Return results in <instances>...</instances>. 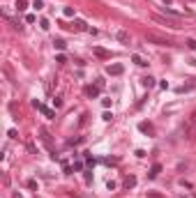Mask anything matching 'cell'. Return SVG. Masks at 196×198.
<instances>
[{
	"instance_id": "1",
	"label": "cell",
	"mask_w": 196,
	"mask_h": 198,
	"mask_svg": "<svg viewBox=\"0 0 196 198\" xmlns=\"http://www.w3.org/2000/svg\"><path fill=\"white\" fill-rule=\"evenodd\" d=\"M152 21H157V23H161V26H169V28H180V21L173 16H159V14H152Z\"/></svg>"
},
{
	"instance_id": "2",
	"label": "cell",
	"mask_w": 196,
	"mask_h": 198,
	"mask_svg": "<svg viewBox=\"0 0 196 198\" xmlns=\"http://www.w3.org/2000/svg\"><path fill=\"white\" fill-rule=\"evenodd\" d=\"M145 42L159 44V46H173V42H171V39H166V37H159V35H155V32H148V35H145Z\"/></svg>"
},
{
	"instance_id": "3",
	"label": "cell",
	"mask_w": 196,
	"mask_h": 198,
	"mask_svg": "<svg viewBox=\"0 0 196 198\" xmlns=\"http://www.w3.org/2000/svg\"><path fill=\"white\" fill-rule=\"evenodd\" d=\"M122 71H125V67H122L120 62H113V65H108V67H106V74H111V76H120Z\"/></svg>"
},
{
	"instance_id": "4",
	"label": "cell",
	"mask_w": 196,
	"mask_h": 198,
	"mask_svg": "<svg viewBox=\"0 0 196 198\" xmlns=\"http://www.w3.org/2000/svg\"><path fill=\"white\" fill-rule=\"evenodd\" d=\"M116 39L120 44H132V35L127 32V30H118V32H116Z\"/></svg>"
},
{
	"instance_id": "5",
	"label": "cell",
	"mask_w": 196,
	"mask_h": 198,
	"mask_svg": "<svg viewBox=\"0 0 196 198\" xmlns=\"http://www.w3.org/2000/svg\"><path fill=\"white\" fill-rule=\"evenodd\" d=\"M92 53H95L97 58H102V60H106V58H111V53H108L106 49H99V46H95V49H92Z\"/></svg>"
},
{
	"instance_id": "6",
	"label": "cell",
	"mask_w": 196,
	"mask_h": 198,
	"mask_svg": "<svg viewBox=\"0 0 196 198\" xmlns=\"http://www.w3.org/2000/svg\"><path fill=\"white\" fill-rule=\"evenodd\" d=\"M35 108H39V111L44 113L46 118H51V120H53V118H55V113L51 111V108H46V106H42V104H39V102H35Z\"/></svg>"
},
{
	"instance_id": "7",
	"label": "cell",
	"mask_w": 196,
	"mask_h": 198,
	"mask_svg": "<svg viewBox=\"0 0 196 198\" xmlns=\"http://www.w3.org/2000/svg\"><path fill=\"white\" fill-rule=\"evenodd\" d=\"M141 83H143L145 88H155V85H157V78H152V76H143V78H141Z\"/></svg>"
},
{
	"instance_id": "8",
	"label": "cell",
	"mask_w": 196,
	"mask_h": 198,
	"mask_svg": "<svg viewBox=\"0 0 196 198\" xmlns=\"http://www.w3.org/2000/svg\"><path fill=\"white\" fill-rule=\"evenodd\" d=\"M194 88H196V78H192L189 83H185L182 88H178V92H189V90H194Z\"/></svg>"
},
{
	"instance_id": "9",
	"label": "cell",
	"mask_w": 196,
	"mask_h": 198,
	"mask_svg": "<svg viewBox=\"0 0 196 198\" xmlns=\"http://www.w3.org/2000/svg\"><path fill=\"white\" fill-rule=\"evenodd\" d=\"M159 173H161V164H152L150 173H148V177H150V180H152V177H157Z\"/></svg>"
},
{
	"instance_id": "10",
	"label": "cell",
	"mask_w": 196,
	"mask_h": 198,
	"mask_svg": "<svg viewBox=\"0 0 196 198\" xmlns=\"http://www.w3.org/2000/svg\"><path fill=\"white\" fill-rule=\"evenodd\" d=\"M99 90H102L99 85H90V88H85V95H88V97H97Z\"/></svg>"
},
{
	"instance_id": "11",
	"label": "cell",
	"mask_w": 196,
	"mask_h": 198,
	"mask_svg": "<svg viewBox=\"0 0 196 198\" xmlns=\"http://www.w3.org/2000/svg\"><path fill=\"white\" fill-rule=\"evenodd\" d=\"M132 62H134V65H139V67H145V65H148V62L143 60L139 53H134V55H132Z\"/></svg>"
},
{
	"instance_id": "12",
	"label": "cell",
	"mask_w": 196,
	"mask_h": 198,
	"mask_svg": "<svg viewBox=\"0 0 196 198\" xmlns=\"http://www.w3.org/2000/svg\"><path fill=\"white\" fill-rule=\"evenodd\" d=\"M139 129H141V131H145V134H152V131H155L150 122H141V124H139Z\"/></svg>"
},
{
	"instance_id": "13",
	"label": "cell",
	"mask_w": 196,
	"mask_h": 198,
	"mask_svg": "<svg viewBox=\"0 0 196 198\" xmlns=\"http://www.w3.org/2000/svg\"><path fill=\"white\" fill-rule=\"evenodd\" d=\"M125 187H127V189H134V187H136V177H134V175L125 177Z\"/></svg>"
},
{
	"instance_id": "14",
	"label": "cell",
	"mask_w": 196,
	"mask_h": 198,
	"mask_svg": "<svg viewBox=\"0 0 196 198\" xmlns=\"http://www.w3.org/2000/svg\"><path fill=\"white\" fill-rule=\"evenodd\" d=\"M74 30H90L85 21H74Z\"/></svg>"
},
{
	"instance_id": "15",
	"label": "cell",
	"mask_w": 196,
	"mask_h": 198,
	"mask_svg": "<svg viewBox=\"0 0 196 198\" xmlns=\"http://www.w3.org/2000/svg\"><path fill=\"white\" fill-rule=\"evenodd\" d=\"M16 9L18 12H26L28 9V0H16Z\"/></svg>"
},
{
	"instance_id": "16",
	"label": "cell",
	"mask_w": 196,
	"mask_h": 198,
	"mask_svg": "<svg viewBox=\"0 0 196 198\" xmlns=\"http://www.w3.org/2000/svg\"><path fill=\"white\" fill-rule=\"evenodd\" d=\"M53 46L58 49V51H65V46H67V44H65V39H55V42H53Z\"/></svg>"
},
{
	"instance_id": "17",
	"label": "cell",
	"mask_w": 196,
	"mask_h": 198,
	"mask_svg": "<svg viewBox=\"0 0 196 198\" xmlns=\"http://www.w3.org/2000/svg\"><path fill=\"white\" fill-rule=\"evenodd\" d=\"M63 14H65L67 18H71L74 14H76V9H74V7H65V9H63Z\"/></svg>"
},
{
	"instance_id": "18",
	"label": "cell",
	"mask_w": 196,
	"mask_h": 198,
	"mask_svg": "<svg viewBox=\"0 0 196 198\" xmlns=\"http://www.w3.org/2000/svg\"><path fill=\"white\" fill-rule=\"evenodd\" d=\"M185 44H187V49H192V51H196V39H194V37H189V39H187V42H185Z\"/></svg>"
},
{
	"instance_id": "19",
	"label": "cell",
	"mask_w": 196,
	"mask_h": 198,
	"mask_svg": "<svg viewBox=\"0 0 196 198\" xmlns=\"http://www.w3.org/2000/svg\"><path fill=\"white\" fill-rule=\"evenodd\" d=\"M55 62H60V65L67 62V55H65V53H58V55H55Z\"/></svg>"
},
{
	"instance_id": "20",
	"label": "cell",
	"mask_w": 196,
	"mask_h": 198,
	"mask_svg": "<svg viewBox=\"0 0 196 198\" xmlns=\"http://www.w3.org/2000/svg\"><path fill=\"white\" fill-rule=\"evenodd\" d=\"M39 28H42V30H49V18H42V21H39Z\"/></svg>"
},
{
	"instance_id": "21",
	"label": "cell",
	"mask_w": 196,
	"mask_h": 198,
	"mask_svg": "<svg viewBox=\"0 0 196 198\" xmlns=\"http://www.w3.org/2000/svg\"><path fill=\"white\" fill-rule=\"evenodd\" d=\"M53 106H55V108H60V106H63V97H55V99H53Z\"/></svg>"
},
{
	"instance_id": "22",
	"label": "cell",
	"mask_w": 196,
	"mask_h": 198,
	"mask_svg": "<svg viewBox=\"0 0 196 198\" xmlns=\"http://www.w3.org/2000/svg\"><path fill=\"white\" fill-rule=\"evenodd\" d=\"M116 187H118V184H116V182H113V180H108V182H106V189H108V191H113V189H116Z\"/></svg>"
},
{
	"instance_id": "23",
	"label": "cell",
	"mask_w": 196,
	"mask_h": 198,
	"mask_svg": "<svg viewBox=\"0 0 196 198\" xmlns=\"http://www.w3.org/2000/svg\"><path fill=\"white\" fill-rule=\"evenodd\" d=\"M32 7H35V9H42V7H44V2H42V0H35V2H32Z\"/></svg>"
},
{
	"instance_id": "24",
	"label": "cell",
	"mask_w": 196,
	"mask_h": 198,
	"mask_svg": "<svg viewBox=\"0 0 196 198\" xmlns=\"http://www.w3.org/2000/svg\"><path fill=\"white\" fill-rule=\"evenodd\" d=\"M26 23H35V14H26Z\"/></svg>"
},
{
	"instance_id": "25",
	"label": "cell",
	"mask_w": 196,
	"mask_h": 198,
	"mask_svg": "<svg viewBox=\"0 0 196 198\" xmlns=\"http://www.w3.org/2000/svg\"><path fill=\"white\" fill-rule=\"evenodd\" d=\"M28 187H30V189H37V180H32V177H30V180H28Z\"/></svg>"
},
{
	"instance_id": "26",
	"label": "cell",
	"mask_w": 196,
	"mask_h": 198,
	"mask_svg": "<svg viewBox=\"0 0 196 198\" xmlns=\"http://www.w3.org/2000/svg\"><path fill=\"white\" fill-rule=\"evenodd\" d=\"M111 118H113V113H108V111H106V113H104V115H102V120H106V122H108V120H111Z\"/></svg>"
},
{
	"instance_id": "27",
	"label": "cell",
	"mask_w": 196,
	"mask_h": 198,
	"mask_svg": "<svg viewBox=\"0 0 196 198\" xmlns=\"http://www.w3.org/2000/svg\"><path fill=\"white\" fill-rule=\"evenodd\" d=\"M102 106L104 108H111V99H102Z\"/></svg>"
},
{
	"instance_id": "28",
	"label": "cell",
	"mask_w": 196,
	"mask_h": 198,
	"mask_svg": "<svg viewBox=\"0 0 196 198\" xmlns=\"http://www.w3.org/2000/svg\"><path fill=\"white\" fill-rule=\"evenodd\" d=\"M148 198H164L161 194H148Z\"/></svg>"
},
{
	"instance_id": "29",
	"label": "cell",
	"mask_w": 196,
	"mask_h": 198,
	"mask_svg": "<svg viewBox=\"0 0 196 198\" xmlns=\"http://www.w3.org/2000/svg\"><path fill=\"white\" fill-rule=\"evenodd\" d=\"M12 198H23V196H21V194H12Z\"/></svg>"
}]
</instances>
